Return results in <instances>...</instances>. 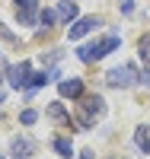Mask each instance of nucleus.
I'll list each match as a JSON object with an SVG mask.
<instances>
[{
	"label": "nucleus",
	"mask_w": 150,
	"mask_h": 159,
	"mask_svg": "<svg viewBox=\"0 0 150 159\" xmlns=\"http://www.w3.org/2000/svg\"><path fill=\"white\" fill-rule=\"evenodd\" d=\"M115 48H118V35H105V38H99V42H90L83 48H77V57L93 64V61H102L105 54H112Z\"/></svg>",
	"instance_id": "nucleus-1"
},
{
	"label": "nucleus",
	"mask_w": 150,
	"mask_h": 159,
	"mask_svg": "<svg viewBox=\"0 0 150 159\" xmlns=\"http://www.w3.org/2000/svg\"><path fill=\"white\" fill-rule=\"evenodd\" d=\"M105 111V102L99 99V96H80V108H77V127H90L96 118Z\"/></svg>",
	"instance_id": "nucleus-2"
},
{
	"label": "nucleus",
	"mask_w": 150,
	"mask_h": 159,
	"mask_svg": "<svg viewBox=\"0 0 150 159\" xmlns=\"http://www.w3.org/2000/svg\"><path fill=\"white\" fill-rule=\"evenodd\" d=\"M138 70H134V64H121V67H115V70H109V76H105V83L112 86V89H128V86H134L138 83Z\"/></svg>",
	"instance_id": "nucleus-3"
},
{
	"label": "nucleus",
	"mask_w": 150,
	"mask_h": 159,
	"mask_svg": "<svg viewBox=\"0 0 150 159\" xmlns=\"http://www.w3.org/2000/svg\"><path fill=\"white\" fill-rule=\"evenodd\" d=\"M7 80H10L13 89H29V86H32V64H29V61H19L16 67L7 70Z\"/></svg>",
	"instance_id": "nucleus-4"
},
{
	"label": "nucleus",
	"mask_w": 150,
	"mask_h": 159,
	"mask_svg": "<svg viewBox=\"0 0 150 159\" xmlns=\"http://www.w3.org/2000/svg\"><path fill=\"white\" fill-rule=\"evenodd\" d=\"M99 25H102V19H99V16H83V19H77V22L70 25V32H67V38H70V42H77V38H83L86 32L99 29Z\"/></svg>",
	"instance_id": "nucleus-5"
},
{
	"label": "nucleus",
	"mask_w": 150,
	"mask_h": 159,
	"mask_svg": "<svg viewBox=\"0 0 150 159\" xmlns=\"http://www.w3.org/2000/svg\"><path fill=\"white\" fill-rule=\"evenodd\" d=\"M16 16H19V22H35L38 0H16Z\"/></svg>",
	"instance_id": "nucleus-6"
},
{
	"label": "nucleus",
	"mask_w": 150,
	"mask_h": 159,
	"mask_svg": "<svg viewBox=\"0 0 150 159\" xmlns=\"http://www.w3.org/2000/svg\"><path fill=\"white\" fill-rule=\"evenodd\" d=\"M58 92H61V99H80L83 96V80H61Z\"/></svg>",
	"instance_id": "nucleus-7"
},
{
	"label": "nucleus",
	"mask_w": 150,
	"mask_h": 159,
	"mask_svg": "<svg viewBox=\"0 0 150 159\" xmlns=\"http://www.w3.org/2000/svg\"><path fill=\"white\" fill-rule=\"evenodd\" d=\"M134 143H138L141 153H150V127L147 124H138V130H134Z\"/></svg>",
	"instance_id": "nucleus-8"
},
{
	"label": "nucleus",
	"mask_w": 150,
	"mask_h": 159,
	"mask_svg": "<svg viewBox=\"0 0 150 159\" xmlns=\"http://www.w3.org/2000/svg\"><path fill=\"white\" fill-rule=\"evenodd\" d=\"M58 19H64V22H77V3H74V0H64V3L58 7Z\"/></svg>",
	"instance_id": "nucleus-9"
},
{
	"label": "nucleus",
	"mask_w": 150,
	"mask_h": 159,
	"mask_svg": "<svg viewBox=\"0 0 150 159\" xmlns=\"http://www.w3.org/2000/svg\"><path fill=\"white\" fill-rule=\"evenodd\" d=\"M48 118H54L58 124H70V115L64 111V105H61V102H51V105H48Z\"/></svg>",
	"instance_id": "nucleus-10"
},
{
	"label": "nucleus",
	"mask_w": 150,
	"mask_h": 159,
	"mask_svg": "<svg viewBox=\"0 0 150 159\" xmlns=\"http://www.w3.org/2000/svg\"><path fill=\"white\" fill-rule=\"evenodd\" d=\"M29 153H32V143L29 140H13V159H29Z\"/></svg>",
	"instance_id": "nucleus-11"
},
{
	"label": "nucleus",
	"mask_w": 150,
	"mask_h": 159,
	"mask_svg": "<svg viewBox=\"0 0 150 159\" xmlns=\"http://www.w3.org/2000/svg\"><path fill=\"white\" fill-rule=\"evenodd\" d=\"M54 153H58V156H64V159H70V156H74L70 140H67V137H54Z\"/></svg>",
	"instance_id": "nucleus-12"
},
{
	"label": "nucleus",
	"mask_w": 150,
	"mask_h": 159,
	"mask_svg": "<svg viewBox=\"0 0 150 159\" xmlns=\"http://www.w3.org/2000/svg\"><path fill=\"white\" fill-rule=\"evenodd\" d=\"M38 22H42L45 29H51V25L58 22V10H42V13H38Z\"/></svg>",
	"instance_id": "nucleus-13"
},
{
	"label": "nucleus",
	"mask_w": 150,
	"mask_h": 159,
	"mask_svg": "<svg viewBox=\"0 0 150 159\" xmlns=\"http://www.w3.org/2000/svg\"><path fill=\"white\" fill-rule=\"evenodd\" d=\"M138 54H141V61H150V32L141 38V45H138Z\"/></svg>",
	"instance_id": "nucleus-14"
},
{
	"label": "nucleus",
	"mask_w": 150,
	"mask_h": 159,
	"mask_svg": "<svg viewBox=\"0 0 150 159\" xmlns=\"http://www.w3.org/2000/svg\"><path fill=\"white\" fill-rule=\"evenodd\" d=\"M35 118H38V115H35V108H26V111L19 115V121H22V124H35Z\"/></svg>",
	"instance_id": "nucleus-15"
},
{
	"label": "nucleus",
	"mask_w": 150,
	"mask_h": 159,
	"mask_svg": "<svg viewBox=\"0 0 150 159\" xmlns=\"http://www.w3.org/2000/svg\"><path fill=\"white\" fill-rule=\"evenodd\" d=\"M141 83H144V86L150 89V67H147V73H141Z\"/></svg>",
	"instance_id": "nucleus-16"
},
{
	"label": "nucleus",
	"mask_w": 150,
	"mask_h": 159,
	"mask_svg": "<svg viewBox=\"0 0 150 159\" xmlns=\"http://www.w3.org/2000/svg\"><path fill=\"white\" fill-rule=\"evenodd\" d=\"M80 159H93V150H83V153H80Z\"/></svg>",
	"instance_id": "nucleus-17"
},
{
	"label": "nucleus",
	"mask_w": 150,
	"mask_h": 159,
	"mask_svg": "<svg viewBox=\"0 0 150 159\" xmlns=\"http://www.w3.org/2000/svg\"><path fill=\"white\" fill-rule=\"evenodd\" d=\"M3 99H7V96H3V92H0V105H3Z\"/></svg>",
	"instance_id": "nucleus-18"
},
{
	"label": "nucleus",
	"mask_w": 150,
	"mask_h": 159,
	"mask_svg": "<svg viewBox=\"0 0 150 159\" xmlns=\"http://www.w3.org/2000/svg\"><path fill=\"white\" fill-rule=\"evenodd\" d=\"M0 83H3V73H0Z\"/></svg>",
	"instance_id": "nucleus-19"
}]
</instances>
